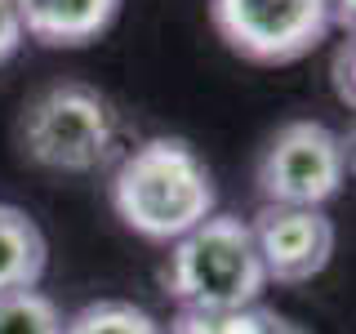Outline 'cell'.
Returning a JSON list of instances; mask_svg holds the SVG:
<instances>
[{
    "label": "cell",
    "mask_w": 356,
    "mask_h": 334,
    "mask_svg": "<svg viewBox=\"0 0 356 334\" xmlns=\"http://www.w3.org/2000/svg\"><path fill=\"white\" fill-rule=\"evenodd\" d=\"M111 209L134 237L174 245L209 214H218V187L192 143L161 134L116 161Z\"/></svg>",
    "instance_id": "6da1fadb"
},
{
    "label": "cell",
    "mask_w": 356,
    "mask_h": 334,
    "mask_svg": "<svg viewBox=\"0 0 356 334\" xmlns=\"http://www.w3.org/2000/svg\"><path fill=\"white\" fill-rule=\"evenodd\" d=\"M18 148L40 170L98 174L120 156V116L94 85L58 81L22 107Z\"/></svg>",
    "instance_id": "7a4b0ae2"
},
{
    "label": "cell",
    "mask_w": 356,
    "mask_h": 334,
    "mask_svg": "<svg viewBox=\"0 0 356 334\" xmlns=\"http://www.w3.org/2000/svg\"><path fill=\"white\" fill-rule=\"evenodd\" d=\"M165 289L187 312L254 308L267 289V272L254 250L250 223L236 214H209L200 228L170 245Z\"/></svg>",
    "instance_id": "3957f363"
},
{
    "label": "cell",
    "mask_w": 356,
    "mask_h": 334,
    "mask_svg": "<svg viewBox=\"0 0 356 334\" xmlns=\"http://www.w3.org/2000/svg\"><path fill=\"white\" fill-rule=\"evenodd\" d=\"M343 178H348V143L325 120L281 125L254 170L263 205L289 209H325L343 192Z\"/></svg>",
    "instance_id": "277c9868"
},
{
    "label": "cell",
    "mask_w": 356,
    "mask_h": 334,
    "mask_svg": "<svg viewBox=\"0 0 356 334\" xmlns=\"http://www.w3.org/2000/svg\"><path fill=\"white\" fill-rule=\"evenodd\" d=\"M209 22L232 54L263 67L307 58L330 40V0H209Z\"/></svg>",
    "instance_id": "5b68a950"
},
{
    "label": "cell",
    "mask_w": 356,
    "mask_h": 334,
    "mask_svg": "<svg viewBox=\"0 0 356 334\" xmlns=\"http://www.w3.org/2000/svg\"><path fill=\"white\" fill-rule=\"evenodd\" d=\"M254 250L267 272V281L303 285L321 276L334 259V218L325 209H289V205H263L250 223Z\"/></svg>",
    "instance_id": "8992f818"
},
{
    "label": "cell",
    "mask_w": 356,
    "mask_h": 334,
    "mask_svg": "<svg viewBox=\"0 0 356 334\" xmlns=\"http://www.w3.org/2000/svg\"><path fill=\"white\" fill-rule=\"evenodd\" d=\"M22 36L49 49H81L94 45L116 22L120 0H14Z\"/></svg>",
    "instance_id": "52a82bcc"
},
{
    "label": "cell",
    "mask_w": 356,
    "mask_h": 334,
    "mask_svg": "<svg viewBox=\"0 0 356 334\" xmlns=\"http://www.w3.org/2000/svg\"><path fill=\"white\" fill-rule=\"evenodd\" d=\"M49 263V245L36 218L18 205H0V294L36 289Z\"/></svg>",
    "instance_id": "ba28073f"
},
{
    "label": "cell",
    "mask_w": 356,
    "mask_h": 334,
    "mask_svg": "<svg viewBox=\"0 0 356 334\" xmlns=\"http://www.w3.org/2000/svg\"><path fill=\"white\" fill-rule=\"evenodd\" d=\"M170 334H307L303 326H294L281 312L254 303L236 312H178L170 321Z\"/></svg>",
    "instance_id": "9c48e42d"
},
{
    "label": "cell",
    "mask_w": 356,
    "mask_h": 334,
    "mask_svg": "<svg viewBox=\"0 0 356 334\" xmlns=\"http://www.w3.org/2000/svg\"><path fill=\"white\" fill-rule=\"evenodd\" d=\"M63 334H165L152 312L125 303V299H98L85 303L76 317L63 321Z\"/></svg>",
    "instance_id": "30bf717a"
},
{
    "label": "cell",
    "mask_w": 356,
    "mask_h": 334,
    "mask_svg": "<svg viewBox=\"0 0 356 334\" xmlns=\"http://www.w3.org/2000/svg\"><path fill=\"white\" fill-rule=\"evenodd\" d=\"M63 312L44 289L0 294V334H63Z\"/></svg>",
    "instance_id": "8fae6325"
},
{
    "label": "cell",
    "mask_w": 356,
    "mask_h": 334,
    "mask_svg": "<svg viewBox=\"0 0 356 334\" xmlns=\"http://www.w3.org/2000/svg\"><path fill=\"white\" fill-rule=\"evenodd\" d=\"M330 81H334V98H339L343 107H352L356 103V94H352V36H343L339 45H334Z\"/></svg>",
    "instance_id": "7c38bea8"
},
{
    "label": "cell",
    "mask_w": 356,
    "mask_h": 334,
    "mask_svg": "<svg viewBox=\"0 0 356 334\" xmlns=\"http://www.w3.org/2000/svg\"><path fill=\"white\" fill-rule=\"evenodd\" d=\"M22 22H18V9L14 0H0V63H9L14 54L22 49Z\"/></svg>",
    "instance_id": "4fadbf2b"
}]
</instances>
